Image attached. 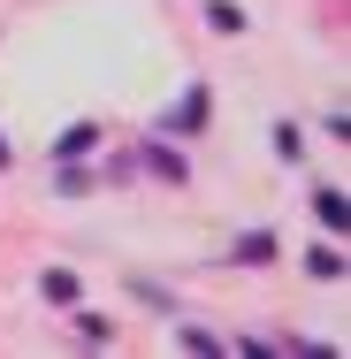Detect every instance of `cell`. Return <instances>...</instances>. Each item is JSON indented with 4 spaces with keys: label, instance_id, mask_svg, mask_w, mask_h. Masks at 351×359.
Listing matches in <instances>:
<instances>
[{
    "label": "cell",
    "instance_id": "2",
    "mask_svg": "<svg viewBox=\"0 0 351 359\" xmlns=\"http://www.w3.org/2000/svg\"><path fill=\"white\" fill-rule=\"evenodd\" d=\"M0 168H8V145H0Z\"/></svg>",
    "mask_w": 351,
    "mask_h": 359
},
{
    "label": "cell",
    "instance_id": "1",
    "mask_svg": "<svg viewBox=\"0 0 351 359\" xmlns=\"http://www.w3.org/2000/svg\"><path fill=\"white\" fill-rule=\"evenodd\" d=\"M313 215L329 222V229H344V222H351V207H344V191H313Z\"/></svg>",
    "mask_w": 351,
    "mask_h": 359
}]
</instances>
